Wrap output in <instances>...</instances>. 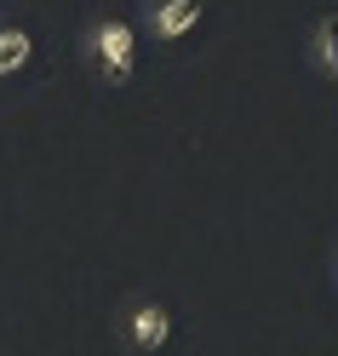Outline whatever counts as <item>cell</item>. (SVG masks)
I'll return each instance as SVG.
<instances>
[{"instance_id":"1","label":"cell","mask_w":338,"mask_h":356,"mask_svg":"<svg viewBox=\"0 0 338 356\" xmlns=\"http://www.w3.org/2000/svg\"><path fill=\"white\" fill-rule=\"evenodd\" d=\"M92 63L98 75L109 86H126L132 70H138V40H132V24H121V17H109V24L92 29Z\"/></svg>"},{"instance_id":"2","label":"cell","mask_w":338,"mask_h":356,"mask_svg":"<svg viewBox=\"0 0 338 356\" xmlns=\"http://www.w3.org/2000/svg\"><path fill=\"white\" fill-rule=\"evenodd\" d=\"M126 345L132 350H161L172 339V316H167V305H132L126 310Z\"/></svg>"},{"instance_id":"3","label":"cell","mask_w":338,"mask_h":356,"mask_svg":"<svg viewBox=\"0 0 338 356\" xmlns=\"http://www.w3.org/2000/svg\"><path fill=\"white\" fill-rule=\"evenodd\" d=\"M149 24L161 40H184L195 24H201V0H155L149 6Z\"/></svg>"},{"instance_id":"4","label":"cell","mask_w":338,"mask_h":356,"mask_svg":"<svg viewBox=\"0 0 338 356\" xmlns=\"http://www.w3.org/2000/svg\"><path fill=\"white\" fill-rule=\"evenodd\" d=\"M29 58H35V40L17 24H0V75H17Z\"/></svg>"},{"instance_id":"5","label":"cell","mask_w":338,"mask_h":356,"mask_svg":"<svg viewBox=\"0 0 338 356\" xmlns=\"http://www.w3.org/2000/svg\"><path fill=\"white\" fill-rule=\"evenodd\" d=\"M315 58H321V70L338 81V17H321V29H315Z\"/></svg>"}]
</instances>
